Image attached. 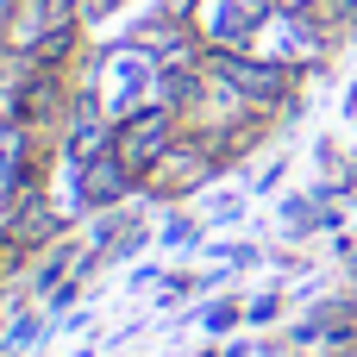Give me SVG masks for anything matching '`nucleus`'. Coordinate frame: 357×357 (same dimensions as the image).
I'll list each match as a JSON object with an SVG mask.
<instances>
[{
  "instance_id": "f257e3e1",
  "label": "nucleus",
  "mask_w": 357,
  "mask_h": 357,
  "mask_svg": "<svg viewBox=\"0 0 357 357\" xmlns=\"http://www.w3.org/2000/svg\"><path fill=\"white\" fill-rule=\"evenodd\" d=\"M169 132H176V113L169 107H144V113H132L126 126H119V138H113V157L138 176V169H151V163H163V151H169Z\"/></svg>"
},
{
  "instance_id": "f03ea898",
  "label": "nucleus",
  "mask_w": 357,
  "mask_h": 357,
  "mask_svg": "<svg viewBox=\"0 0 357 357\" xmlns=\"http://www.w3.org/2000/svg\"><path fill=\"white\" fill-rule=\"evenodd\" d=\"M213 75L232 88V94H245V100H276L282 88H289V75L276 69V63H245V56H213Z\"/></svg>"
},
{
  "instance_id": "7ed1b4c3",
  "label": "nucleus",
  "mask_w": 357,
  "mask_h": 357,
  "mask_svg": "<svg viewBox=\"0 0 357 357\" xmlns=\"http://www.w3.org/2000/svg\"><path fill=\"white\" fill-rule=\"evenodd\" d=\"M126 163L107 151V157H94V163H82V201L88 207H107V201H119V188H126Z\"/></svg>"
},
{
  "instance_id": "20e7f679",
  "label": "nucleus",
  "mask_w": 357,
  "mask_h": 357,
  "mask_svg": "<svg viewBox=\"0 0 357 357\" xmlns=\"http://www.w3.org/2000/svg\"><path fill=\"white\" fill-rule=\"evenodd\" d=\"M6 6H13V0H0V13H6Z\"/></svg>"
}]
</instances>
